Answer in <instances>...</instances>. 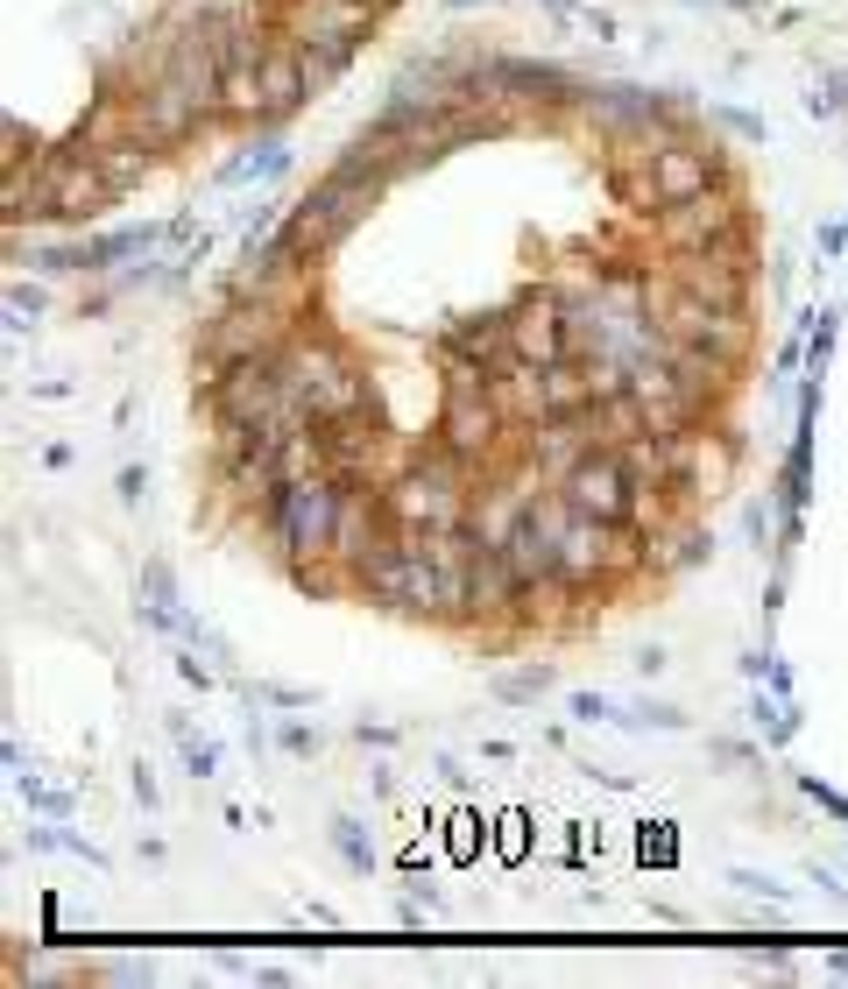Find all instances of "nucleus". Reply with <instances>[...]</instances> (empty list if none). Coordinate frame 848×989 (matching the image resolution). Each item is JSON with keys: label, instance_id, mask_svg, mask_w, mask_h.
<instances>
[{"label": "nucleus", "instance_id": "f257e3e1", "mask_svg": "<svg viewBox=\"0 0 848 989\" xmlns=\"http://www.w3.org/2000/svg\"><path fill=\"white\" fill-rule=\"evenodd\" d=\"M375 0H270V22L297 50H354L375 28Z\"/></svg>", "mask_w": 848, "mask_h": 989}, {"label": "nucleus", "instance_id": "f03ea898", "mask_svg": "<svg viewBox=\"0 0 848 989\" xmlns=\"http://www.w3.org/2000/svg\"><path fill=\"white\" fill-rule=\"evenodd\" d=\"M495 431H510V417H502L495 389H488V374L474 368H453L445 374V417H439V445L459 460H488L495 453Z\"/></svg>", "mask_w": 848, "mask_h": 989}, {"label": "nucleus", "instance_id": "7ed1b4c3", "mask_svg": "<svg viewBox=\"0 0 848 989\" xmlns=\"http://www.w3.org/2000/svg\"><path fill=\"white\" fill-rule=\"evenodd\" d=\"M339 494H347V481H333V474H319V481H283L276 509H270L276 545H290L297 559H311V551H333Z\"/></svg>", "mask_w": 848, "mask_h": 989}, {"label": "nucleus", "instance_id": "20e7f679", "mask_svg": "<svg viewBox=\"0 0 848 989\" xmlns=\"http://www.w3.org/2000/svg\"><path fill=\"white\" fill-rule=\"evenodd\" d=\"M559 502L573 509V516H601V523H622V516H630V467H622L616 445L580 453L573 467L559 474Z\"/></svg>", "mask_w": 848, "mask_h": 989}, {"label": "nucleus", "instance_id": "39448f33", "mask_svg": "<svg viewBox=\"0 0 848 989\" xmlns=\"http://www.w3.org/2000/svg\"><path fill=\"white\" fill-rule=\"evenodd\" d=\"M742 227V213H736V199L728 191H701V199H679V205H665L658 213V241H665V254H701V248H714L721 234H736Z\"/></svg>", "mask_w": 848, "mask_h": 989}, {"label": "nucleus", "instance_id": "423d86ee", "mask_svg": "<svg viewBox=\"0 0 848 989\" xmlns=\"http://www.w3.org/2000/svg\"><path fill=\"white\" fill-rule=\"evenodd\" d=\"M736 481V439L728 431H679V488L686 494H728Z\"/></svg>", "mask_w": 848, "mask_h": 989}, {"label": "nucleus", "instance_id": "0eeeda50", "mask_svg": "<svg viewBox=\"0 0 848 989\" xmlns=\"http://www.w3.org/2000/svg\"><path fill=\"white\" fill-rule=\"evenodd\" d=\"M510 354L530 361V368L565 361V311H559V297H524V305L510 311Z\"/></svg>", "mask_w": 848, "mask_h": 989}, {"label": "nucleus", "instance_id": "6e6552de", "mask_svg": "<svg viewBox=\"0 0 848 989\" xmlns=\"http://www.w3.org/2000/svg\"><path fill=\"white\" fill-rule=\"evenodd\" d=\"M347 227H354V219L339 213V199L319 184L304 205H290V219H283V234H276V241L290 248V254H304V262H319L325 248H339V234H347Z\"/></svg>", "mask_w": 848, "mask_h": 989}, {"label": "nucleus", "instance_id": "1a4fd4ad", "mask_svg": "<svg viewBox=\"0 0 848 989\" xmlns=\"http://www.w3.org/2000/svg\"><path fill=\"white\" fill-rule=\"evenodd\" d=\"M650 170H658L665 205H679V199H701L714 177H721V156H714V148H701V142H665Z\"/></svg>", "mask_w": 848, "mask_h": 989}, {"label": "nucleus", "instance_id": "9d476101", "mask_svg": "<svg viewBox=\"0 0 848 989\" xmlns=\"http://www.w3.org/2000/svg\"><path fill=\"white\" fill-rule=\"evenodd\" d=\"M524 580H516V565L502 559V545H481L474 551V565H467V608L474 616H502V608H516L524 601Z\"/></svg>", "mask_w": 848, "mask_h": 989}, {"label": "nucleus", "instance_id": "9b49d317", "mask_svg": "<svg viewBox=\"0 0 848 989\" xmlns=\"http://www.w3.org/2000/svg\"><path fill=\"white\" fill-rule=\"evenodd\" d=\"M311 93L304 79V50L297 43H270V57H262V121H283V114H297V99Z\"/></svg>", "mask_w": 848, "mask_h": 989}, {"label": "nucleus", "instance_id": "f8f14e48", "mask_svg": "<svg viewBox=\"0 0 848 989\" xmlns=\"http://www.w3.org/2000/svg\"><path fill=\"white\" fill-rule=\"evenodd\" d=\"M594 403H601V389H594V368L580 361V354H565V361L545 368V410L552 417H587Z\"/></svg>", "mask_w": 848, "mask_h": 989}, {"label": "nucleus", "instance_id": "ddd939ff", "mask_svg": "<svg viewBox=\"0 0 848 989\" xmlns=\"http://www.w3.org/2000/svg\"><path fill=\"white\" fill-rule=\"evenodd\" d=\"M219 121H262V57L219 71Z\"/></svg>", "mask_w": 848, "mask_h": 989}, {"label": "nucleus", "instance_id": "4468645a", "mask_svg": "<svg viewBox=\"0 0 848 989\" xmlns=\"http://www.w3.org/2000/svg\"><path fill=\"white\" fill-rule=\"evenodd\" d=\"M93 156H99V170H107V184H114V191H128V184H135V177L148 170V163H156V142H142V134H121V142L93 148Z\"/></svg>", "mask_w": 848, "mask_h": 989}, {"label": "nucleus", "instance_id": "2eb2a0df", "mask_svg": "<svg viewBox=\"0 0 848 989\" xmlns=\"http://www.w3.org/2000/svg\"><path fill=\"white\" fill-rule=\"evenodd\" d=\"M347 57H354V50H304V79H311V93H319V85H333L339 71H347Z\"/></svg>", "mask_w": 848, "mask_h": 989}, {"label": "nucleus", "instance_id": "dca6fc26", "mask_svg": "<svg viewBox=\"0 0 848 989\" xmlns=\"http://www.w3.org/2000/svg\"><path fill=\"white\" fill-rule=\"evenodd\" d=\"M375 8H390V0H375Z\"/></svg>", "mask_w": 848, "mask_h": 989}]
</instances>
